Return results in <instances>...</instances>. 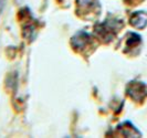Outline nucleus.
I'll return each instance as SVG.
<instances>
[{"label": "nucleus", "instance_id": "f257e3e1", "mask_svg": "<svg viewBox=\"0 0 147 138\" xmlns=\"http://www.w3.org/2000/svg\"><path fill=\"white\" fill-rule=\"evenodd\" d=\"M131 23L136 28H144L147 23V15H145L144 12H137L131 19Z\"/></svg>", "mask_w": 147, "mask_h": 138}]
</instances>
